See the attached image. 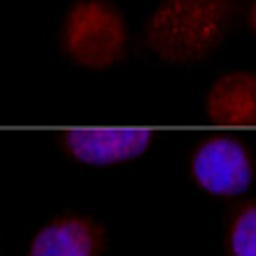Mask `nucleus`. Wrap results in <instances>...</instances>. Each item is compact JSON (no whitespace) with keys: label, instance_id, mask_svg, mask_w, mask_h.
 Instances as JSON below:
<instances>
[{"label":"nucleus","instance_id":"1","mask_svg":"<svg viewBox=\"0 0 256 256\" xmlns=\"http://www.w3.org/2000/svg\"><path fill=\"white\" fill-rule=\"evenodd\" d=\"M230 14V0H161L147 21L144 42L166 63H196L224 40Z\"/></svg>","mask_w":256,"mask_h":256},{"label":"nucleus","instance_id":"2","mask_svg":"<svg viewBox=\"0 0 256 256\" xmlns=\"http://www.w3.org/2000/svg\"><path fill=\"white\" fill-rule=\"evenodd\" d=\"M128 47V26L108 0H77L63 16L61 49L86 70H105L122 61Z\"/></svg>","mask_w":256,"mask_h":256},{"label":"nucleus","instance_id":"3","mask_svg":"<svg viewBox=\"0 0 256 256\" xmlns=\"http://www.w3.org/2000/svg\"><path fill=\"white\" fill-rule=\"evenodd\" d=\"M256 172L254 156L242 140L230 135H212L191 154V177L202 191L212 196L242 194Z\"/></svg>","mask_w":256,"mask_h":256},{"label":"nucleus","instance_id":"4","mask_svg":"<svg viewBox=\"0 0 256 256\" xmlns=\"http://www.w3.org/2000/svg\"><path fill=\"white\" fill-rule=\"evenodd\" d=\"M152 135L138 128L70 130L61 138L66 154L84 166H116L144 154Z\"/></svg>","mask_w":256,"mask_h":256},{"label":"nucleus","instance_id":"5","mask_svg":"<svg viewBox=\"0 0 256 256\" xmlns=\"http://www.w3.org/2000/svg\"><path fill=\"white\" fill-rule=\"evenodd\" d=\"M105 230L82 214L56 216L42 226L28 244L26 256H100Z\"/></svg>","mask_w":256,"mask_h":256},{"label":"nucleus","instance_id":"6","mask_svg":"<svg viewBox=\"0 0 256 256\" xmlns=\"http://www.w3.org/2000/svg\"><path fill=\"white\" fill-rule=\"evenodd\" d=\"M205 112L214 124H256V74L250 70H228L216 77L205 98Z\"/></svg>","mask_w":256,"mask_h":256},{"label":"nucleus","instance_id":"7","mask_svg":"<svg viewBox=\"0 0 256 256\" xmlns=\"http://www.w3.org/2000/svg\"><path fill=\"white\" fill-rule=\"evenodd\" d=\"M226 247L230 256H256V200L244 202L233 212Z\"/></svg>","mask_w":256,"mask_h":256},{"label":"nucleus","instance_id":"8","mask_svg":"<svg viewBox=\"0 0 256 256\" xmlns=\"http://www.w3.org/2000/svg\"><path fill=\"white\" fill-rule=\"evenodd\" d=\"M247 24H250L252 28V33L256 35V0H252V5L250 10H247Z\"/></svg>","mask_w":256,"mask_h":256}]
</instances>
